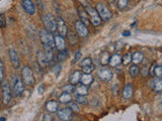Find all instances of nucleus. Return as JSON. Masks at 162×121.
I'll use <instances>...</instances> for the list:
<instances>
[{
	"instance_id": "nucleus-1",
	"label": "nucleus",
	"mask_w": 162,
	"mask_h": 121,
	"mask_svg": "<svg viewBox=\"0 0 162 121\" xmlns=\"http://www.w3.org/2000/svg\"><path fill=\"white\" fill-rule=\"evenodd\" d=\"M39 36L45 50H53V48H55V37L52 36L51 32H47L46 29H41L39 32Z\"/></svg>"
},
{
	"instance_id": "nucleus-2",
	"label": "nucleus",
	"mask_w": 162,
	"mask_h": 121,
	"mask_svg": "<svg viewBox=\"0 0 162 121\" xmlns=\"http://www.w3.org/2000/svg\"><path fill=\"white\" fill-rule=\"evenodd\" d=\"M42 20H43V24L47 32L53 33L57 30V18L52 14V13L44 14L42 17Z\"/></svg>"
},
{
	"instance_id": "nucleus-3",
	"label": "nucleus",
	"mask_w": 162,
	"mask_h": 121,
	"mask_svg": "<svg viewBox=\"0 0 162 121\" xmlns=\"http://www.w3.org/2000/svg\"><path fill=\"white\" fill-rule=\"evenodd\" d=\"M11 91L12 95L16 97L20 96L25 91V83H23L22 79H20L18 76H13L11 82Z\"/></svg>"
},
{
	"instance_id": "nucleus-4",
	"label": "nucleus",
	"mask_w": 162,
	"mask_h": 121,
	"mask_svg": "<svg viewBox=\"0 0 162 121\" xmlns=\"http://www.w3.org/2000/svg\"><path fill=\"white\" fill-rule=\"evenodd\" d=\"M22 79L23 83H25V85L30 86V87L34 86V83H36V79H34V72H33L32 69L29 67V66H25V67L22 68Z\"/></svg>"
},
{
	"instance_id": "nucleus-5",
	"label": "nucleus",
	"mask_w": 162,
	"mask_h": 121,
	"mask_svg": "<svg viewBox=\"0 0 162 121\" xmlns=\"http://www.w3.org/2000/svg\"><path fill=\"white\" fill-rule=\"evenodd\" d=\"M85 10L87 11L88 15H89V20H90V22L92 23V25L93 26H98L101 24V16H99L98 12L96 11V9L92 8L90 5L86 6Z\"/></svg>"
},
{
	"instance_id": "nucleus-6",
	"label": "nucleus",
	"mask_w": 162,
	"mask_h": 121,
	"mask_svg": "<svg viewBox=\"0 0 162 121\" xmlns=\"http://www.w3.org/2000/svg\"><path fill=\"white\" fill-rule=\"evenodd\" d=\"M96 11L98 12L101 20H105V21L106 20H109L113 16V13L111 12V10L108 8V6H105L102 3H97L96 4Z\"/></svg>"
},
{
	"instance_id": "nucleus-7",
	"label": "nucleus",
	"mask_w": 162,
	"mask_h": 121,
	"mask_svg": "<svg viewBox=\"0 0 162 121\" xmlns=\"http://www.w3.org/2000/svg\"><path fill=\"white\" fill-rule=\"evenodd\" d=\"M12 98V91L8 82H4L2 84V101L5 105H8Z\"/></svg>"
},
{
	"instance_id": "nucleus-8",
	"label": "nucleus",
	"mask_w": 162,
	"mask_h": 121,
	"mask_svg": "<svg viewBox=\"0 0 162 121\" xmlns=\"http://www.w3.org/2000/svg\"><path fill=\"white\" fill-rule=\"evenodd\" d=\"M57 115L61 121H70L72 119V116H73V111L68 107H65L63 109L58 110Z\"/></svg>"
},
{
	"instance_id": "nucleus-9",
	"label": "nucleus",
	"mask_w": 162,
	"mask_h": 121,
	"mask_svg": "<svg viewBox=\"0 0 162 121\" xmlns=\"http://www.w3.org/2000/svg\"><path fill=\"white\" fill-rule=\"evenodd\" d=\"M75 29H76V32L78 33V36H80V37H86L88 36V28H87V26H86V24L83 23L81 21V20H76L75 21Z\"/></svg>"
},
{
	"instance_id": "nucleus-10",
	"label": "nucleus",
	"mask_w": 162,
	"mask_h": 121,
	"mask_svg": "<svg viewBox=\"0 0 162 121\" xmlns=\"http://www.w3.org/2000/svg\"><path fill=\"white\" fill-rule=\"evenodd\" d=\"M8 55H9L10 62H11L13 68H14L15 70H17V69H19V67H20L19 57H18V54H17V51H16L15 48L10 47L9 51H8Z\"/></svg>"
},
{
	"instance_id": "nucleus-11",
	"label": "nucleus",
	"mask_w": 162,
	"mask_h": 121,
	"mask_svg": "<svg viewBox=\"0 0 162 121\" xmlns=\"http://www.w3.org/2000/svg\"><path fill=\"white\" fill-rule=\"evenodd\" d=\"M57 30H58V32H59V36H63V37L67 36V33L69 32L66 22H65L63 18L60 16L57 17Z\"/></svg>"
},
{
	"instance_id": "nucleus-12",
	"label": "nucleus",
	"mask_w": 162,
	"mask_h": 121,
	"mask_svg": "<svg viewBox=\"0 0 162 121\" xmlns=\"http://www.w3.org/2000/svg\"><path fill=\"white\" fill-rule=\"evenodd\" d=\"M22 8L29 15H34L36 14V4L32 1V0H22Z\"/></svg>"
},
{
	"instance_id": "nucleus-13",
	"label": "nucleus",
	"mask_w": 162,
	"mask_h": 121,
	"mask_svg": "<svg viewBox=\"0 0 162 121\" xmlns=\"http://www.w3.org/2000/svg\"><path fill=\"white\" fill-rule=\"evenodd\" d=\"M37 60L39 66L41 68H46L48 65H49V61H48L46 53L44 51H38L37 53Z\"/></svg>"
},
{
	"instance_id": "nucleus-14",
	"label": "nucleus",
	"mask_w": 162,
	"mask_h": 121,
	"mask_svg": "<svg viewBox=\"0 0 162 121\" xmlns=\"http://www.w3.org/2000/svg\"><path fill=\"white\" fill-rule=\"evenodd\" d=\"M98 77L103 82H109L113 78V72L109 69H101L98 72Z\"/></svg>"
},
{
	"instance_id": "nucleus-15",
	"label": "nucleus",
	"mask_w": 162,
	"mask_h": 121,
	"mask_svg": "<svg viewBox=\"0 0 162 121\" xmlns=\"http://www.w3.org/2000/svg\"><path fill=\"white\" fill-rule=\"evenodd\" d=\"M55 37V48L58 51H64L66 50V41H65L64 37L61 36H56Z\"/></svg>"
},
{
	"instance_id": "nucleus-16",
	"label": "nucleus",
	"mask_w": 162,
	"mask_h": 121,
	"mask_svg": "<svg viewBox=\"0 0 162 121\" xmlns=\"http://www.w3.org/2000/svg\"><path fill=\"white\" fill-rule=\"evenodd\" d=\"M46 110L49 113H55L59 110V104L55 100H50L46 103Z\"/></svg>"
},
{
	"instance_id": "nucleus-17",
	"label": "nucleus",
	"mask_w": 162,
	"mask_h": 121,
	"mask_svg": "<svg viewBox=\"0 0 162 121\" xmlns=\"http://www.w3.org/2000/svg\"><path fill=\"white\" fill-rule=\"evenodd\" d=\"M133 93H134V89H133V85L129 83L125 86V88L123 90V97L124 99H130L132 98L133 96Z\"/></svg>"
},
{
	"instance_id": "nucleus-18",
	"label": "nucleus",
	"mask_w": 162,
	"mask_h": 121,
	"mask_svg": "<svg viewBox=\"0 0 162 121\" xmlns=\"http://www.w3.org/2000/svg\"><path fill=\"white\" fill-rule=\"evenodd\" d=\"M78 14H79V16H80V20L82 22L85 24L89 23V21H90V20H89V15L84 7H82L81 6V7L78 8Z\"/></svg>"
},
{
	"instance_id": "nucleus-19",
	"label": "nucleus",
	"mask_w": 162,
	"mask_h": 121,
	"mask_svg": "<svg viewBox=\"0 0 162 121\" xmlns=\"http://www.w3.org/2000/svg\"><path fill=\"white\" fill-rule=\"evenodd\" d=\"M122 60H123V58L121 57L119 54H113V56H111V58H109V64L111 65V67H117V66H119L122 63Z\"/></svg>"
},
{
	"instance_id": "nucleus-20",
	"label": "nucleus",
	"mask_w": 162,
	"mask_h": 121,
	"mask_svg": "<svg viewBox=\"0 0 162 121\" xmlns=\"http://www.w3.org/2000/svg\"><path fill=\"white\" fill-rule=\"evenodd\" d=\"M93 82V77H92L91 74H83L81 75V78H80V83L82 85L84 86H88L92 84Z\"/></svg>"
},
{
	"instance_id": "nucleus-21",
	"label": "nucleus",
	"mask_w": 162,
	"mask_h": 121,
	"mask_svg": "<svg viewBox=\"0 0 162 121\" xmlns=\"http://www.w3.org/2000/svg\"><path fill=\"white\" fill-rule=\"evenodd\" d=\"M88 87L87 86H84V85H80V86H77L75 88V93L77 94V96H86L88 94Z\"/></svg>"
},
{
	"instance_id": "nucleus-22",
	"label": "nucleus",
	"mask_w": 162,
	"mask_h": 121,
	"mask_svg": "<svg viewBox=\"0 0 162 121\" xmlns=\"http://www.w3.org/2000/svg\"><path fill=\"white\" fill-rule=\"evenodd\" d=\"M144 59V56L142 53H140V51H136V53H134L132 55V62L134 63V65H139L142 63Z\"/></svg>"
},
{
	"instance_id": "nucleus-23",
	"label": "nucleus",
	"mask_w": 162,
	"mask_h": 121,
	"mask_svg": "<svg viewBox=\"0 0 162 121\" xmlns=\"http://www.w3.org/2000/svg\"><path fill=\"white\" fill-rule=\"evenodd\" d=\"M80 78H81V73L79 71H75L70 77V84L77 85L80 82Z\"/></svg>"
},
{
	"instance_id": "nucleus-24",
	"label": "nucleus",
	"mask_w": 162,
	"mask_h": 121,
	"mask_svg": "<svg viewBox=\"0 0 162 121\" xmlns=\"http://www.w3.org/2000/svg\"><path fill=\"white\" fill-rule=\"evenodd\" d=\"M152 88L153 90L156 93H160L162 92V79L160 78H157L156 80H155L153 82V84H152Z\"/></svg>"
},
{
	"instance_id": "nucleus-25",
	"label": "nucleus",
	"mask_w": 162,
	"mask_h": 121,
	"mask_svg": "<svg viewBox=\"0 0 162 121\" xmlns=\"http://www.w3.org/2000/svg\"><path fill=\"white\" fill-rule=\"evenodd\" d=\"M71 100H72V96L69 93H63L59 97V101L62 104H68V103H70Z\"/></svg>"
},
{
	"instance_id": "nucleus-26",
	"label": "nucleus",
	"mask_w": 162,
	"mask_h": 121,
	"mask_svg": "<svg viewBox=\"0 0 162 121\" xmlns=\"http://www.w3.org/2000/svg\"><path fill=\"white\" fill-rule=\"evenodd\" d=\"M67 57H68V51L67 50L61 51L60 53L57 55V62L58 63H62V62H64L66 60Z\"/></svg>"
},
{
	"instance_id": "nucleus-27",
	"label": "nucleus",
	"mask_w": 162,
	"mask_h": 121,
	"mask_svg": "<svg viewBox=\"0 0 162 121\" xmlns=\"http://www.w3.org/2000/svg\"><path fill=\"white\" fill-rule=\"evenodd\" d=\"M67 36H68V40H69V43H70L71 46H75V43H77V36L73 32H68L67 33Z\"/></svg>"
},
{
	"instance_id": "nucleus-28",
	"label": "nucleus",
	"mask_w": 162,
	"mask_h": 121,
	"mask_svg": "<svg viewBox=\"0 0 162 121\" xmlns=\"http://www.w3.org/2000/svg\"><path fill=\"white\" fill-rule=\"evenodd\" d=\"M129 72H130V75L132 76L133 78H135L138 75V73L140 72V69L138 67V65H132L129 69Z\"/></svg>"
},
{
	"instance_id": "nucleus-29",
	"label": "nucleus",
	"mask_w": 162,
	"mask_h": 121,
	"mask_svg": "<svg viewBox=\"0 0 162 121\" xmlns=\"http://www.w3.org/2000/svg\"><path fill=\"white\" fill-rule=\"evenodd\" d=\"M109 53H103L102 55H101V59H99V61H101V64L102 65V66H105L106 64H109Z\"/></svg>"
},
{
	"instance_id": "nucleus-30",
	"label": "nucleus",
	"mask_w": 162,
	"mask_h": 121,
	"mask_svg": "<svg viewBox=\"0 0 162 121\" xmlns=\"http://www.w3.org/2000/svg\"><path fill=\"white\" fill-rule=\"evenodd\" d=\"M152 75L156 76L157 78L162 77V66H156V67L153 69Z\"/></svg>"
},
{
	"instance_id": "nucleus-31",
	"label": "nucleus",
	"mask_w": 162,
	"mask_h": 121,
	"mask_svg": "<svg viewBox=\"0 0 162 121\" xmlns=\"http://www.w3.org/2000/svg\"><path fill=\"white\" fill-rule=\"evenodd\" d=\"M122 62H123V64L125 65V66L129 65V64L131 63V62H132V54H131V53L126 54L125 56L123 57Z\"/></svg>"
},
{
	"instance_id": "nucleus-32",
	"label": "nucleus",
	"mask_w": 162,
	"mask_h": 121,
	"mask_svg": "<svg viewBox=\"0 0 162 121\" xmlns=\"http://www.w3.org/2000/svg\"><path fill=\"white\" fill-rule=\"evenodd\" d=\"M63 91L64 93H73L75 92V85H72V84H69V85H66L63 87Z\"/></svg>"
},
{
	"instance_id": "nucleus-33",
	"label": "nucleus",
	"mask_w": 162,
	"mask_h": 121,
	"mask_svg": "<svg viewBox=\"0 0 162 121\" xmlns=\"http://www.w3.org/2000/svg\"><path fill=\"white\" fill-rule=\"evenodd\" d=\"M76 103L77 104H81V105H85L88 103V100L86 99L85 96H77L76 98Z\"/></svg>"
},
{
	"instance_id": "nucleus-34",
	"label": "nucleus",
	"mask_w": 162,
	"mask_h": 121,
	"mask_svg": "<svg viewBox=\"0 0 162 121\" xmlns=\"http://www.w3.org/2000/svg\"><path fill=\"white\" fill-rule=\"evenodd\" d=\"M93 71H94V66L93 65L86 66V67H82V72H83L84 74H91Z\"/></svg>"
},
{
	"instance_id": "nucleus-35",
	"label": "nucleus",
	"mask_w": 162,
	"mask_h": 121,
	"mask_svg": "<svg viewBox=\"0 0 162 121\" xmlns=\"http://www.w3.org/2000/svg\"><path fill=\"white\" fill-rule=\"evenodd\" d=\"M117 4H118V7L120 9H124L127 7L128 5V0H116Z\"/></svg>"
},
{
	"instance_id": "nucleus-36",
	"label": "nucleus",
	"mask_w": 162,
	"mask_h": 121,
	"mask_svg": "<svg viewBox=\"0 0 162 121\" xmlns=\"http://www.w3.org/2000/svg\"><path fill=\"white\" fill-rule=\"evenodd\" d=\"M4 65H3V62L0 60V83L3 82V79H4Z\"/></svg>"
},
{
	"instance_id": "nucleus-37",
	"label": "nucleus",
	"mask_w": 162,
	"mask_h": 121,
	"mask_svg": "<svg viewBox=\"0 0 162 121\" xmlns=\"http://www.w3.org/2000/svg\"><path fill=\"white\" fill-rule=\"evenodd\" d=\"M90 65H92L91 58H85L81 61V63H80L81 67H86V66H90Z\"/></svg>"
},
{
	"instance_id": "nucleus-38",
	"label": "nucleus",
	"mask_w": 162,
	"mask_h": 121,
	"mask_svg": "<svg viewBox=\"0 0 162 121\" xmlns=\"http://www.w3.org/2000/svg\"><path fill=\"white\" fill-rule=\"evenodd\" d=\"M45 53H46V56L48 61H49V64H51L53 62V59H54V55H53V51L52 50H45Z\"/></svg>"
},
{
	"instance_id": "nucleus-39",
	"label": "nucleus",
	"mask_w": 162,
	"mask_h": 121,
	"mask_svg": "<svg viewBox=\"0 0 162 121\" xmlns=\"http://www.w3.org/2000/svg\"><path fill=\"white\" fill-rule=\"evenodd\" d=\"M6 26V18L3 13H0V28H5Z\"/></svg>"
},
{
	"instance_id": "nucleus-40",
	"label": "nucleus",
	"mask_w": 162,
	"mask_h": 121,
	"mask_svg": "<svg viewBox=\"0 0 162 121\" xmlns=\"http://www.w3.org/2000/svg\"><path fill=\"white\" fill-rule=\"evenodd\" d=\"M81 59V51H77L76 53L74 55V58H73V61H72V64H76L78 61H80Z\"/></svg>"
},
{
	"instance_id": "nucleus-41",
	"label": "nucleus",
	"mask_w": 162,
	"mask_h": 121,
	"mask_svg": "<svg viewBox=\"0 0 162 121\" xmlns=\"http://www.w3.org/2000/svg\"><path fill=\"white\" fill-rule=\"evenodd\" d=\"M70 109L73 112H79V111H80V109H79V106L77 105V103H71Z\"/></svg>"
},
{
	"instance_id": "nucleus-42",
	"label": "nucleus",
	"mask_w": 162,
	"mask_h": 121,
	"mask_svg": "<svg viewBox=\"0 0 162 121\" xmlns=\"http://www.w3.org/2000/svg\"><path fill=\"white\" fill-rule=\"evenodd\" d=\"M43 121H54V119L51 114L46 113V114H44V116H43Z\"/></svg>"
},
{
	"instance_id": "nucleus-43",
	"label": "nucleus",
	"mask_w": 162,
	"mask_h": 121,
	"mask_svg": "<svg viewBox=\"0 0 162 121\" xmlns=\"http://www.w3.org/2000/svg\"><path fill=\"white\" fill-rule=\"evenodd\" d=\"M37 3H38V8L40 10H43L44 8V5H43V0H37Z\"/></svg>"
},
{
	"instance_id": "nucleus-44",
	"label": "nucleus",
	"mask_w": 162,
	"mask_h": 121,
	"mask_svg": "<svg viewBox=\"0 0 162 121\" xmlns=\"http://www.w3.org/2000/svg\"><path fill=\"white\" fill-rule=\"evenodd\" d=\"M122 36H131V32H130V30H125V32H122Z\"/></svg>"
},
{
	"instance_id": "nucleus-45",
	"label": "nucleus",
	"mask_w": 162,
	"mask_h": 121,
	"mask_svg": "<svg viewBox=\"0 0 162 121\" xmlns=\"http://www.w3.org/2000/svg\"><path fill=\"white\" fill-rule=\"evenodd\" d=\"M39 92H40V94H43V92H44V86L42 85V88H39Z\"/></svg>"
},
{
	"instance_id": "nucleus-46",
	"label": "nucleus",
	"mask_w": 162,
	"mask_h": 121,
	"mask_svg": "<svg viewBox=\"0 0 162 121\" xmlns=\"http://www.w3.org/2000/svg\"><path fill=\"white\" fill-rule=\"evenodd\" d=\"M0 121H5V118L4 117H0Z\"/></svg>"
},
{
	"instance_id": "nucleus-47",
	"label": "nucleus",
	"mask_w": 162,
	"mask_h": 121,
	"mask_svg": "<svg viewBox=\"0 0 162 121\" xmlns=\"http://www.w3.org/2000/svg\"><path fill=\"white\" fill-rule=\"evenodd\" d=\"M160 104H161V106H162V94L160 95Z\"/></svg>"
}]
</instances>
